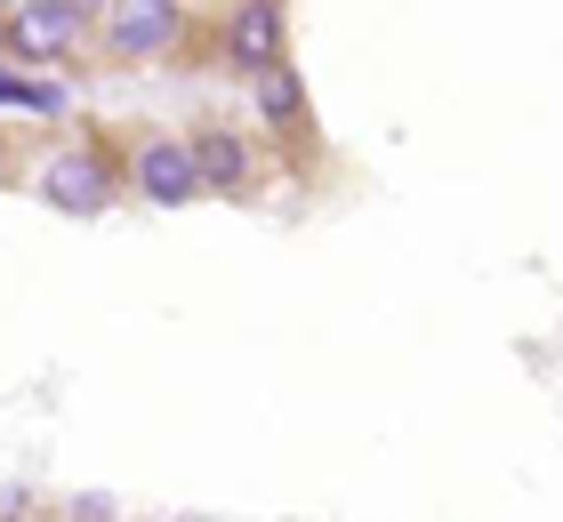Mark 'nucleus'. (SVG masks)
Returning <instances> with one entry per match:
<instances>
[{"mask_svg":"<svg viewBox=\"0 0 563 522\" xmlns=\"http://www.w3.org/2000/svg\"><path fill=\"white\" fill-rule=\"evenodd\" d=\"M0 104H41V113H48V104H57V89H33V81H16V73L0 65Z\"/></svg>","mask_w":563,"mask_h":522,"instance_id":"nucleus-8","label":"nucleus"},{"mask_svg":"<svg viewBox=\"0 0 563 522\" xmlns=\"http://www.w3.org/2000/svg\"><path fill=\"white\" fill-rule=\"evenodd\" d=\"M41 201H57L65 218H97V209L113 201V169L97 162L89 145H65L57 162L41 169Z\"/></svg>","mask_w":563,"mask_h":522,"instance_id":"nucleus-1","label":"nucleus"},{"mask_svg":"<svg viewBox=\"0 0 563 522\" xmlns=\"http://www.w3.org/2000/svg\"><path fill=\"white\" fill-rule=\"evenodd\" d=\"M106 41H113V57H153V48H169L177 41V0H113Z\"/></svg>","mask_w":563,"mask_h":522,"instance_id":"nucleus-3","label":"nucleus"},{"mask_svg":"<svg viewBox=\"0 0 563 522\" xmlns=\"http://www.w3.org/2000/svg\"><path fill=\"white\" fill-rule=\"evenodd\" d=\"M137 186H145V201H194L201 193V169H194V145H177V137H153V145H137Z\"/></svg>","mask_w":563,"mask_h":522,"instance_id":"nucleus-5","label":"nucleus"},{"mask_svg":"<svg viewBox=\"0 0 563 522\" xmlns=\"http://www.w3.org/2000/svg\"><path fill=\"white\" fill-rule=\"evenodd\" d=\"M194 169H201V186H242L250 153H242V137H225V129H201L194 137Z\"/></svg>","mask_w":563,"mask_h":522,"instance_id":"nucleus-6","label":"nucleus"},{"mask_svg":"<svg viewBox=\"0 0 563 522\" xmlns=\"http://www.w3.org/2000/svg\"><path fill=\"white\" fill-rule=\"evenodd\" d=\"M225 57L250 65V73L282 65V0H242L234 24H225Z\"/></svg>","mask_w":563,"mask_h":522,"instance_id":"nucleus-4","label":"nucleus"},{"mask_svg":"<svg viewBox=\"0 0 563 522\" xmlns=\"http://www.w3.org/2000/svg\"><path fill=\"white\" fill-rule=\"evenodd\" d=\"M0 9H24V0H0Z\"/></svg>","mask_w":563,"mask_h":522,"instance_id":"nucleus-9","label":"nucleus"},{"mask_svg":"<svg viewBox=\"0 0 563 522\" xmlns=\"http://www.w3.org/2000/svg\"><path fill=\"white\" fill-rule=\"evenodd\" d=\"M258 104H266V121H298V73L290 65L258 73Z\"/></svg>","mask_w":563,"mask_h":522,"instance_id":"nucleus-7","label":"nucleus"},{"mask_svg":"<svg viewBox=\"0 0 563 522\" xmlns=\"http://www.w3.org/2000/svg\"><path fill=\"white\" fill-rule=\"evenodd\" d=\"M81 24H89L81 0H24V9H9V48L16 57H65Z\"/></svg>","mask_w":563,"mask_h":522,"instance_id":"nucleus-2","label":"nucleus"}]
</instances>
